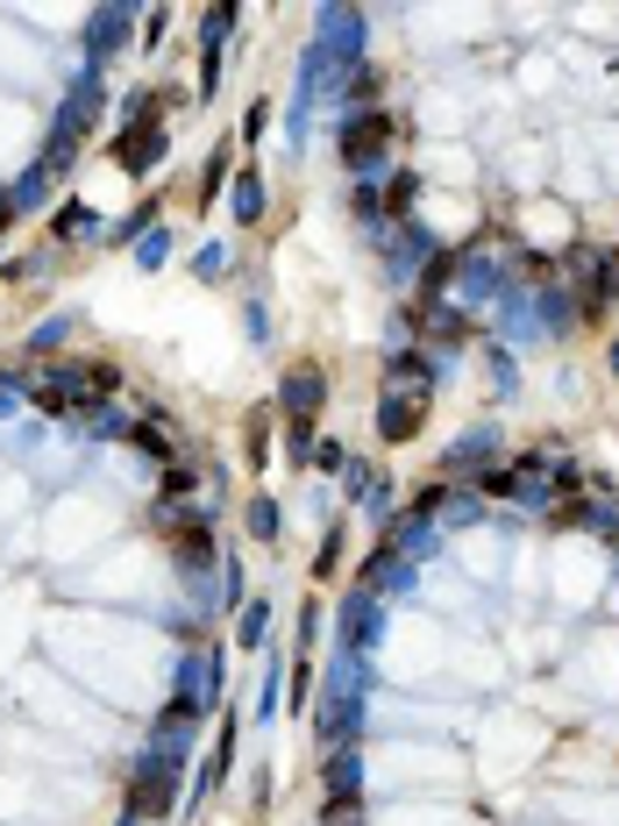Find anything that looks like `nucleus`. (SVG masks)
Returning <instances> with one entry per match:
<instances>
[{
	"mask_svg": "<svg viewBox=\"0 0 619 826\" xmlns=\"http://www.w3.org/2000/svg\"><path fill=\"white\" fill-rule=\"evenodd\" d=\"M14 229V192H0V235Z\"/></svg>",
	"mask_w": 619,
	"mask_h": 826,
	"instance_id": "ddd939ff",
	"label": "nucleus"
},
{
	"mask_svg": "<svg viewBox=\"0 0 619 826\" xmlns=\"http://www.w3.org/2000/svg\"><path fill=\"white\" fill-rule=\"evenodd\" d=\"M235 207H243V214H235V221H256V207H264V192H256V178H250V172L235 178Z\"/></svg>",
	"mask_w": 619,
	"mask_h": 826,
	"instance_id": "9d476101",
	"label": "nucleus"
},
{
	"mask_svg": "<svg viewBox=\"0 0 619 826\" xmlns=\"http://www.w3.org/2000/svg\"><path fill=\"white\" fill-rule=\"evenodd\" d=\"M250 535L256 542H278V506L270 499H250Z\"/></svg>",
	"mask_w": 619,
	"mask_h": 826,
	"instance_id": "1a4fd4ad",
	"label": "nucleus"
},
{
	"mask_svg": "<svg viewBox=\"0 0 619 826\" xmlns=\"http://www.w3.org/2000/svg\"><path fill=\"white\" fill-rule=\"evenodd\" d=\"M612 371H619V342H612Z\"/></svg>",
	"mask_w": 619,
	"mask_h": 826,
	"instance_id": "4468645a",
	"label": "nucleus"
},
{
	"mask_svg": "<svg viewBox=\"0 0 619 826\" xmlns=\"http://www.w3.org/2000/svg\"><path fill=\"white\" fill-rule=\"evenodd\" d=\"M135 449H143V456H164V463H172V456H178V434L164 428V420H143V428H135Z\"/></svg>",
	"mask_w": 619,
	"mask_h": 826,
	"instance_id": "0eeeda50",
	"label": "nucleus"
},
{
	"mask_svg": "<svg viewBox=\"0 0 619 826\" xmlns=\"http://www.w3.org/2000/svg\"><path fill=\"white\" fill-rule=\"evenodd\" d=\"M192 485H200V477H192V463H178V471H164V499H186Z\"/></svg>",
	"mask_w": 619,
	"mask_h": 826,
	"instance_id": "9b49d317",
	"label": "nucleus"
},
{
	"mask_svg": "<svg viewBox=\"0 0 619 826\" xmlns=\"http://www.w3.org/2000/svg\"><path fill=\"white\" fill-rule=\"evenodd\" d=\"M313 407H321V371L299 364L292 378H285V414H292V420H313Z\"/></svg>",
	"mask_w": 619,
	"mask_h": 826,
	"instance_id": "39448f33",
	"label": "nucleus"
},
{
	"mask_svg": "<svg viewBox=\"0 0 619 826\" xmlns=\"http://www.w3.org/2000/svg\"><path fill=\"white\" fill-rule=\"evenodd\" d=\"M335 555H342V535H328L321 555H313V577H335Z\"/></svg>",
	"mask_w": 619,
	"mask_h": 826,
	"instance_id": "f8f14e48",
	"label": "nucleus"
},
{
	"mask_svg": "<svg viewBox=\"0 0 619 826\" xmlns=\"http://www.w3.org/2000/svg\"><path fill=\"white\" fill-rule=\"evenodd\" d=\"M36 407H43V414H93L100 399L86 393V371H79V364H65V371H51V378L36 385Z\"/></svg>",
	"mask_w": 619,
	"mask_h": 826,
	"instance_id": "7ed1b4c3",
	"label": "nucleus"
},
{
	"mask_svg": "<svg viewBox=\"0 0 619 826\" xmlns=\"http://www.w3.org/2000/svg\"><path fill=\"white\" fill-rule=\"evenodd\" d=\"M420 428V399H385V407H377V434H385V442H406V434Z\"/></svg>",
	"mask_w": 619,
	"mask_h": 826,
	"instance_id": "423d86ee",
	"label": "nucleus"
},
{
	"mask_svg": "<svg viewBox=\"0 0 619 826\" xmlns=\"http://www.w3.org/2000/svg\"><path fill=\"white\" fill-rule=\"evenodd\" d=\"M399 143V114H364V122L342 129V164L350 172H364V164H377V150Z\"/></svg>",
	"mask_w": 619,
	"mask_h": 826,
	"instance_id": "f03ea898",
	"label": "nucleus"
},
{
	"mask_svg": "<svg viewBox=\"0 0 619 826\" xmlns=\"http://www.w3.org/2000/svg\"><path fill=\"white\" fill-rule=\"evenodd\" d=\"M86 229H93V207H86V200H65V207H57L51 235H86Z\"/></svg>",
	"mask_w": 619,
	"mask_h": 826,
	"instance_id": "6e6552de",
	"label": "nucleus"
},
{
	"mask_svg": "<svg viewBox=\"0 0 619 826\" xmlns=\"http://www.w3.org/2000/svg\"><path fill=\"white\" fill-rule=\"evenodd\" d=\"M157 150H164V122H122V129H114V164L135 172V178L157 164Z\"/></svg>",
	"mask_w": 619,
	"mask_h": 826,
	"instance_id": "20e7f679",
	"label": "nucleus"
},
{
	"mask_svg": "<svg viewBox=\"0 0 619 826\" xmlns=\"http://www.w3.org/2000/svg\"><path fill=\"white\" fill-rule=\"evenodd\" d=\"M178 805V770H164V762H143L129 784V813L135 819H164Z\"/></svg>",
	"mask_w": 619,
	"mask_h": 826,
	"instance_id": "f257e3e1",
	"label": "nucleus"
}]
</instances>
